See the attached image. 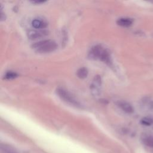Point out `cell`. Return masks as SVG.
<instances>
[{
  "mask_svg": "<svg viewBox=\"0 0 153 153\" xmlns=\"http://www.w3.org/2000/svg\"><path fill=\"white\" fill-rule=\"evenodd\" d=\"M89 55L91 58L99 59L108 65H110L111 64V58L109 52L100 45H96L91 48Z\"/></svg>",
  "mask_w": 153,
  "mask_h": 153,
  "instance_id": "1",
  "label": "cell"
},
{
  "mask_svg": "<svg viewBox=\"0 0 153 153\" xmlns=\"http://www.w3.org/2000/svg\"><path fill=\"white\" fill-rule=\"evenodd\" d=\"M57 48V44L53 40L44 39L35 43L32 45V48L40 53L52 52Z\"/></svg>",
  "mask_w": 153,
  "mask_h": 153,
  "instance_id": "2",
  "label": "cell"
},
{
  "mask_svg": "<svg viewBox=\"0 0 153 153\" xmlns=\"http://www.w3.org/2000/svg\"><path fill=\"white\" fill-rule=\"evenodd\" d=\"M56 93L58 96L66 103L76 108H83L79 102L67 90L62 88H58L56 90Z\"/></svg>",
  "mask_w": 153,
  "mask_h": 153,
  "instance_id": "3",
  "label": "cell"
},
{
  "mask_svg": "<svg viewBox=\"0 0 153 153\" xmlns=\"http://www.w3.org/2000/svg\"><path fill=\"white\" fill-rule=\"evenodd\" d=\"M102 78L100 75L95 76L92 82L90 84V91L92 95L95 97H98L101 93L102 87Z\"/></svg>",
  "mask_w": 153,
  "mask_h": 153,
  "instance_id": "4",
  "label": "cell"
},
{
  "mask_svg": "<svg viewBox=\"0 0 153 153\" xmlns=\"http://www.w3.org/2000/svg\"><path fill=\"white\" fill-rule=\"evenodd\" d=\"M48 34V31L45 29H35L30 30L28 33L27 35L29 39L35 40L44 38Z\"/></svg>",
  "mask_w": 153,
  "mask_h": 153,
  "instance_id": "5",
  "label": "cell"
},
{
  "mask_svg": "<svg viewBox=\"0 0 153 153\" xmlns=\"http://www.w3.org/2000/svg\"><path fill=\"white\" fill-rule=\"evenodd\" d=\"M117 106L125 113L127 114H132L134 112V108L132 105L127 102L120 100L117 103Z\"/></svg>",
  "mask_w": 153,
  "mask_h": 153,
  "instance_id": "6",
  "label": "cell"
},
{
  "mask_svg": "<svg viewBox=\"0 0 153 153\" xmlns=\"http://www.w3.org/2000/svg\"><path fill=\"white\" fill-rule=\"evenodd\" d=\"M32 26L36 29H44L47 27V24L43 20L35 19L33 20Z\"/></svg>",
  "mask_w": 153,
  "mask_h": 153,
  "instance_id": "7",
  "label": "cell"
},
{
  "mask_svg": "<svg viewBox=\"0 0 153 153\" xmlns=\"http://www.w3.org/2000/svg\"><path fill=\"white\" fill-rule=\"evenodd\" d=\"M134 20L132 19L129 17H122L120 18L117 20V24L118 25L121 26L122 27L127 28L130 26L132 24H133Z\"/></svg>",
  "mask_w": 153,
  "mask_h": 153,
  "instance_id": "8",
  "label": "cell"
},
{
  "mask_svg": "<svg viewBox=\"0 0 153 153\" xmlns=\"http://www.w3.org/2000/svg\"><path fill=\"white\" fill-rule=\"evenodd\" d=\"M88 70L87 68L83 67L80 68L77 72V75L78 78L81 79H84L86 78L88 75Z\"/></svg>",
  "mask_w": 153,
  "mask_h": 153,
  "instance_id": "9",
  "label": "cell"
},
{
  "mask_svg": "<svg viewBox=\"0 0 153 153\" xmlns=\"http://www.w3.org/2000/svg\"><path fill=\"white\" fill-rule=\"evenodd\" d=\"M141 123L142 125H143L144 126H151L152 125H153V118L148 117H144L141 120Z\"/></svg>",
  "mask_w": 153,
  "mask_h": 153,
  "instance_id": "10",
  "label": "cell"
},
{
  "mask_svg": "<svg viewBox=\"0 0 153 153\" xmlns=\"http://www.w3.org/2000/svg\"><path fill=\"white\" fill-rule=\"evenodd\" d=\"M18 76V74L13 72V71H8L4 75V78L6 80H12L16 78Z\"/></svg>",
  "mask_w": 153,
  "mask_h": 153,
  "instance_id": "11",
  "label": "cell"
},
{
  "mask_svg": "<svg viewBox=\"0 0 153 153\" xmlns=\"http://www.w3.org/2000/svg\"><path fill=\"white\" fill-rule=\"evenodd\" d=\"M144 144L149 147H153V136H148L144 138Z\"/></svg>",
  "mask_w": 153,
  "mask_h": 153,
  "instance_id": "12",
  "label": "cell"
},
{
  "mask_svg": "<svg viewBox=\"0 0 153 153\" xmlns=\"http://www.w3.org/2000/svg\"><path fill=\"white\" fill-rule=\"evenodd\" d=\"M1 150H2L3 153H17L13 149L10 148L9 147H5V146L1 147Z\"/></svg>",
  "mask_w": 153,
  "mask_h": 153,
  "instance_id": "13",
  "label": "cell"
},
{
  "mask_svg": "<svg viewBox=\"0 0 153 153\" xmlns=\"http://www.w3.org/2000/svg\"><path fill=\"white\" fill-rule=\"evenodd\" d=\"M45 1H32L31 3H33V4H42V3H44Z\"/></svg>",
  "mask_w": 153,
  "mask_h": 153,
  "instance_id": "14",
  "label": "cell"
}]
</instances>
